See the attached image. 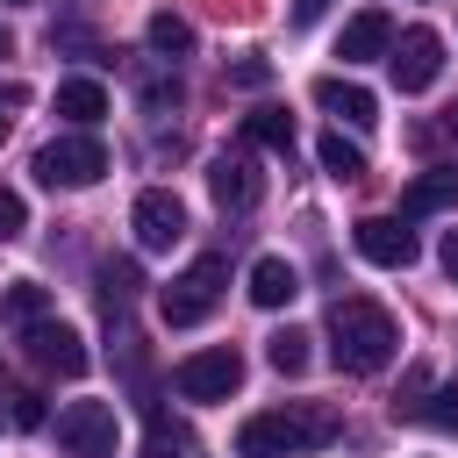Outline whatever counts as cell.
I'll list each match as a JSON object with an SVG mask.
<instances>
[{"label":"cell","instance_id":"obj_13","mask_svg":"<svg viewBox=\"0 0 458 458\" xmlns=\"http://www.w3.org/2000/svg\"><path fill=\"white\" fill-rule=\"evenodd\" d=\"M386 43H394V21H386L379 7H365V14H351V21H344L336 57H344V64H372V57H386Z\"/></svg>","mask_w":458,"mask_h":458},{"label":"cell","instance_id":"obj_28","mask_svg":"<svg viewBox=\"0 0 458 458\" xmlns=\"http://www.w3.org/2000/svg\"><path fill=\"white\" fill-rule=\"evenodd\" d=\"M265 79H272L265 57H243V64H236V86H265Z\"/></svg>","mask_w":458,"mask_h":458},{"label":"cell","instance_id":"obj_16","mask_svg":"<svg viewBox=\"0 0 458 458\" xmlns=\"http://www.w3.org/2000/svg\"><path fill=\"white\" fill-rule=\"evenodd\" d=\"M293 293H301V272H293L286 258H258V265H250V301H258V308H286Z\"/></svg>","mask_w":458,"mask_h":458},{"label":"cell","instance_id":"obj_2","mask_svg":"<svg viewBox=\"0 0 458 458\" xmlns=\"http://www.w3.org/2000/svg\"><path fill=\"white\" fill-rule=\"evenodd\" d=\"M394 351H401V322H394L379 301L351 293V301L329 308V358H336L344 372H386Z\"/></svg>","mask_w":458,"mask_h":458},{"label":"cell","instance_id":"obj_30","mask_svg":"<svg viewBox=\"0 0 458 458\" xmlns=\"http://www.w3.org/2000/svg\"><path fill=\"white\" fill-rule=\"evenodd\" d=\"M7 50H14V43H7V29H0V57H7Z\"/></svg>","mask_w":458,"mask_h":458},{"label":"cell","instance_id":"obj_18","mask_svg":"<svg viewBox=\"0 0 458 458\" xmlns=\"http://www.w3.org/2000/svg\"><path fill=\"white\" fill-rule=\"evenodd\" d=\"M143 43H150L157 57H186V50H193V21L172 14V7H157V14L143 21Z\"/></svg>","mask_w":458,"mask_h":458},{"label":"cell","instance_id":"obj_29","mask_svg":"<svg viewBox=\"0 0 458 458\" xmlns=\"http://www.w3.org/2000/svg\"><path fill=\"white\" fill-rule=\"evenodd\" d=\"M322 14H329V0H293V21H301V29H308V21H322Z\"/></svg>","mask_w":458,"mask_h":458},{"label":"cell","instance_id":"obj_21","mask_svg":"<svg viewBox=\"0 0 458 458\" xmlns=\"http://www.w3.org/2000/svg\"><path fill=\"white\" fill-rule=\"evenodd\" d=\"M315 157H322V172H329L336 186H344V179H365V150H358V143H344V129H329Z\"/></svg>","mask_w":458,"mask_h":458},{"label":"cell","instance_id":"obj_3","mask_svg":"<svg viewBox=\"0 0 458 458\" xmlns=\"http://www.w3.org/2000/svg\"><path fill=\"white\" fill-rule=\"evenodd\" d=\"M222 286H229V258H222V250H208V258H193V265L165 286V301H157V308H165V322H172V329H193V322H208V315H215Z\"/></svg>","mask_w":458,"mask_h":458},{"label":"cell","instance_id":"obj_14","mask_svg":"<svg viewBox=\"0 0 458 458\" xmlns=\"http://www.w3.org/2000/svg\"><path fill=\"white\" fill-rule=\"evenodd\" d=\"M444 208H458V165H429L422 179H408V193H401L408 222L415 215H444Z\"/></svg>","mask_w":458,"mask_h":458},{"label":"cell","instance_id":"obj_22","mask_svg":"<svg viewBox=\"0 0 458 458\" xmlns=\"http://www.w3.org/2000/svg\"><path fill=\"white\" fill-rule=\"evenodd\" d=\"M308 344H315L308 329H279V336H265V365L293 379V372H308Z\"/></svg>","mask_w":458,"mask_h":458},{"label":"cell","instance_id":"obj_6","mask_svg":"<svg viewBox=\"0 0 458 458\" xmlns=\"http://www.w3.org/2000/svg\"><path fill=\"white\" fill-rule=\"evenodd\" d=\"M172 386H179V401H229V394L243 386V358H236L229 344L193 351V358L172 365Z\"/></svg>","mask_w":458,"mask_h":458},{"label":"cell","instance_id":"obj_1","mask_svg":"<svg viewBox=\"0 0 458 458\" xmlns=\"http://www.w3.org/2000/svg\"><path fill=\"white\" fill-rule=\"evenodd\" d=\"M336 429H344V415L322 408V401L265 408V415H243V422H236V458H301V451L336 444Z\"/></svg>","mask_w":458,"mask_h":458},{"label":"cell","instance_id":"obj_26","mask_svg":"<svg viewBox=\"0 0 458 458\" xmlns=\"http://www.w3.org/2000/svg\"><path fill=\"white\" fill-rule=\"evenodd\" d=\"M14 429H43V394H14Z\"/></svg>","mask_w":458,"mask_h":458},{"label":"cell","instance_id":"obj_23","mask_svg":"<svg viewBox=\"0 0 458 458\" xmlns=\"http://www.w3.org/2000/svg\"><path fill=\"white\" fill-rule=\"evenodd\" d=\"M143 451H150V458H186V451H193V429H186V422H172V415H157V422H150V437H143Z\"/></svg>","mask_w":458,"mask_h":458},{"label":"cell","instance_id":"obj_15","mask_svg":"<svg viewBox=\"0 0 458 458\" xmlns=\"http://www.w3.org/2000/svg\"><path fill=\"white\" fill-rule=\"evenodd\" d=\"M57 114H64L72 129H93V122L107 114V86H100V79H64V86H57Z\"/></svg>","mask_w":458,"mask_h":458},{"label":"cell","instance_id":"obj_7","mask_svg":"<svg viewBox=\"0 0 458 458\" xmlns=\"http://www.w3.org/2000/svg\"><path fill=\"white\" fill-rule=\"evenodd\" d=\"M129 229H136V250H172L186 236V200L172 186H143L129 208Z\"/></svg>","mask_w":458,"mask_h":458},{"label":"cell","instance_id":"obj_4","mask_svg":"<svg viewBox=\"0 0 458 458\" xmlns=\"http://www.w3.org/2000/svg\"><path fill=\"white\" fill-rule=\"evenodd\" d=\"M107 172V143L93 136V129H79V136H57V143H43L36 150V179L43 186H64V193H79V186H93Z\"/></svg>","mask_w":458,"mask_h":458},{"label":"cell","instance_id":"obj_11","mask_svg":"<svg viewBox=\"0 0 458 458\" xmlns=\"http://www.w3.org/2000/svg\"><path fill=\"white\" fill-rule=\"evenodd\" d=\"M21 344H29V358L43 365V372H57V379H79L86 372V344H79V329H64V322H29L21 329Z\"/></svg>","mask_w":458,"mask_h":458},{"label":"cell","instance_id":"obj_27","mask_svg":"<svg viewBox=\"0 0 458 458\" xmlns=\"http://www.w3.org/2000/svg\"><path fill=\"white\" fill-rule=\"evenodd\" d=\"M437 265H444V279L458 286V229H444V243H437Z\"/></svg>","mask_w":458,"mask_h":458},{"label":"cell","instance_id":"obj_5","mask_svg":"<svg viewBox=\"0 0 458 458\" xmlns=\"http://www.w3.org/2000/svg\"><path fill=\"white\" fill-rule=\"evenodd\" d=\"M114 437H122V422L107 401H64L57 408V451L64 458H114Z\"/></svg>","mask_w":458,"mask_h":458},{"label":"cell","instance_id":"obj_12","mask_svg":"<svg viewBox=\"0 0 458 458\" xmlns=\"http://www.w3.org/2000/svg\"><path fill=\"white\" fill-rule=\"evenodd\" d=\"M308 93H315L322 114H336V122H351V129H372V122H379V100H372L358 79H344V72H322Z\"/></svg>","mask_w":458,"mask_h":458},{"label":"cell","instance_id":"obj_9","mask_svg":"<svg viewBox=\"0 0 458 458\" xmlns=\"http://www.w3.org/2000/svg\"><path fill=\"white\" fill-rule=\"evenodd\" d=\"M386 72H394L401 93L437 86V72H444V36H437V29H408V36H394V43H386Z\"/></svg>","mask_w":458,"mask_h":458},{"label":"cell","instance_id":"obj_24","mask_svg":"<svg viewBox=\"0 0 458 458\" xmlns=\"http://www.w3.org/2000/svg\"><path fill=\"white\" fill-rule=\"evenodd\" d=\"M136 286H143V279H136V265H129V258H107V265H100V301H107V308H122Z\"/></svg>","mask_w":458,"mask_h":458},{"label":"cell","instance_id":"obj_10","mask_svg":"<svg viewBox=\"0 0 458 458\" xmlns=\"http://www.w3.org/2000/svg\"><path fill=\"white\" fill-rule=\"evenodd\" d=\"M208 193H215V208H222V215H243V208H258V193H265V172H258L250 143H243V150H222V157L208 165Z\"/></svg>","mask_w":458,"mask_h":458},{"label":"cell","instance_id":"obj_31","mask_svg":"<svg viewBox=\"0 0 458 458\" xmlns=\"http://www.w3.org/2000/svg\"><path fill=\"white\" fill-rule=\"evenodd\" d=\"M451 129H458V107H451Z\"/></svg>","mask_w":458,"mask_h":458},{"label":"cell","instance_id":"obj_20","mask_svg":"<svg viewBox=\"0 0 458 458\" xmlns=\"http://www.w3.org/2000/svg\"><path fill=\"white\" fill-rule=\"evenodd\" d=\"M0 315H7V322H21V329H29V322H43V315H50V286H36V279L0 286Z\"/></svg>","mask_w":458,"mask_h":458},{"label":"cell","instance_id":"obj_32","mask_svg":"<svg viewBox=\"0 0 458 458\" xmlns=\"http://www.w3.org/2000/svg\"><path fill=\"white\" fill-rule=\"evenodd\" d=\"M0 136H7V114H0Z\"/></svg>","mask_w":458,"mask_h":458},{"label":"cell","instance_id":"obj_25","mask_svg":"<svg viewBox=\"0 0 458 458\" xmlns=\"http://www.w3.org/2000/svg\"><path fill=\"white\" fill-rule=\"evenodd\" d=\"M21 229H29V200H21L14 186H0V243H14Z\"/></svg>","mask_w":458,"mask_h":458},{"label":"cell","instance_id":"obj_19","mask_svg":"<svg viewBox=\"0 0 458 458\" xmlns=\"http://www.w3.org/2000/svg\"><path fill=\"white\" fill-rule=\"evenodd\" d=\"M401 415H415V422H429V429H444V437H458V379H444V386H429L422 401H408Z\"/></svg>","mask_w":458,"mask_h":458},{"label":"cell","instance_id":"obj_33","mask_svg":"<svg viewBox=\"0 0 458 458\" xmlns=\"http://www.w3.org/2000/svg\"><path fill=\"white\" fill-rule=\"evenodd\" d=\"M7 7H29V0H7Z\"/></svg>","mask_w":458,"mask_h":458},{"label":"cell","instance_id":"obj_8","mask_svg":"<svg viewBox=\"0 0 458 458\" xmlns=\"http://www.w3.org/2000/svg\"><path fill=\"white\" fill-rule=\"evenodd\" d=\"M351 243H358V258L365 265H379V272H408L415 265V229H408V215H365L358 229H351Z\"/></svg>","mask_w":458,"mask_h":458},{"label":"cell","instance_id":"obj_17","mask_svg":"<svg viewBox=\"0 0 458 458\" xmlns=\"http://www.w3.org/2000/svg\"><path fill=\"white\" fill-rule=\"evenodd\" d=\"M243 143L286 157V150H293V114H286V107H250V114H243Z\"/></svg>","mask_w":458,"mask_h":458}]
</instances>
